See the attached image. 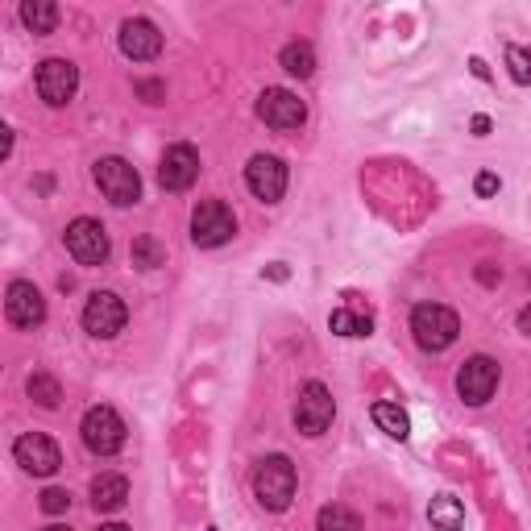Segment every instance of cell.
I'll return each mask as SVG.
<instances>
[{"mask_svg": "<svg viewBox=\"0 0 531 531\" xmlns=\"http://www.w3.org/2000/svg\"><path fill=\"white\" fill-rule=\"evenodd\" d=\"M411 332H415L419 349L444 353L461 337V320H457L453 307H444V303H419L411 312Z\"/></svg>", "mask_w": 531, "mask_h": 531, "instance_id": "obj_1", "label": "cell"}, {"mask_svg": "<svg viewBox=\"0 0 531 531\" xmlns=\"http://www.w3.org/2000/svg\"><path fill=\"white\" fill-rule=\"evenodd\" d=\"M299 486V473L287 457H266L254 465V494L266 511H287Z\"/></svg>", "mask_w": 531, "mask_h": 531, "instance_id": "obj_2", "label": "cell"}, {"mask_svg": "<svg viewBox=\"0 0 531 531\" xmlns=\"http://www.w3.org/2000/svg\"><path fill=\"white\" fill-rule=\"evenodd\" d=\"M79 432H83V444H88L96 457H113V453L125 449V424H121V415L113 407H104V403L100 407H88Z\"/></svg>", "mask_w": 531, "mask_h": 531, "instance_id": "obj_3", "label": "cell"}, {"mask_svg": "<svg viewBox=\"0 0 531 531\" xmlns=\"http://www.w3.org/2000/svg\"><path fill=\"white\" fill-rule=\"evenodd\" d=\"M96 187L104 191V200H113L117 208H129V204L142 200V175H137L125 158H100L96 162Z\"/></svg>", "mask_w": 531, "mask_h": 531, "instance_id": "obj_4", "label": "cell"}, {"mask_svg": "<svg viewBox=\"0 0 531 531\" xmlns=\"http://www.w3.org/2000/svg\"><path fill=\"white\" fill-rule=\"evenodd\" d=\"M233 233H237V220H233L229 204H220V200H204L200 208L191 212V241L200 245V249H216V245H225Z\"/></svg>", "mask_w": 531, "mask_h": 531, "instance_id": "obj_5", "label": "cell"}, {"mask_svg": "<svg viewBox=\"0 0 531 531\" xmlns=\"http://www.w3.org/2000/svg\"><path fill=\"white\" fill-rule=\"evenodd\" d=\"M108 249H113V245H108V233H104L100 220L79 216V220H71V225H67V254L79 266H104Z\"/></svg>", "mask_w": 531, "mask_h": 531, "instance_id": "obj_6", "label": "cell"}, {"mask_svg": "<svg viewBox=\"0 0 531 531\" xmlns=\"http://www.w3.org/2000/svg\"><path fill=\"white\" fill-rule=\"evenodd\" d=\"M498 378H502L498 361L478 353V357H469L465 366L457 370V395H461L469 407H482V403H490V399H494Z\"/></svg>", "mask_w": 531, "mask_h": 531, "instance_id": "obj_7", "label": "cell"}, {"mask_svg": "<svg viewBox=\"0 0 531 531\" xmlns=\"http://www.w3.org/2000/svg\"><path fill=\"white\" fill-rule=\"evenodd\" d=\"M332 415H337V403H332L328 386L324 382H307L299 390V403H295V428L303 436H320V432H328Z\"/></svg>", "mask_w": 531, "mask_h": 531, "instance_id": "obj_8", "label": "cell"}, {"mask_svg": "<svg viewBox=\"0 0 531 531\" xmlns=\"http://www.w3.org/2000/svg\"><path fill=\"white\" fill-rule=\"evenodd\" d=\"M129 320V307L121 295L113 291H96L88 295V307H83V328L92 332V337H117Z\"/></svg>", "mask_w": 531, "mask_h": 531, "instance_id": "obj_9", "label": "cell"}, {"mask_svg": "<svg viewBox=\"0 0 531 531\" xmlns=\"http://www.w3.org/2000/svg\"><path fill=\"white\" fill-rule=\"evenodd\" d=\"M13 457L25 473H34V478H50V473H59V465H63L59 444H54L50 436H42V432H25L13 444Z\"/></svg>", "mask_w": 531, "mask_h": 531, "instance_id": "obj_10", "label": "cell"}, {"mask_svg": "<svg viewBox=\"0 0 531 531\" xmlns=\"http://www.w3.org/2000/svg\"><path fill=\"white\" fill-rule=\"evenodd\" d=\"M245 183H249V191H254L262 204H278V200H283V191H287V166H283V158L254 154V158H249V166H245Z\"/></svg>", "mask_w": 531, "mask_h": 531, "instance_id": "obj_11", "label": "cell"}, {"mask_svg": "<svg viewBox=\"0 0 531 531\" xmlns=\"http://www.w3.org/2000/svg\"><path fill=\"white\" fill-rule=\"evenodd\" d=\"M75 88H79V67H75L71 59H46V63L38 67V96H42L50 108L71 104Z\"/></svg>", "mask_w": 531, "mask_h": 531, "instance_id": "obj_12", "label": "cell"}, {"mask_svg": "<svg viewBox=\"0 0 531 531\" xmlns=\"http://www.w3.org/2000/svg\"><path fill=\"white\" fill-rule=\"evenodd\" d=\"M258 117L270 125V129H299L303 121H307V108H303V100L295 96V92H287V88H266L262 96H258Z\"/></svg>", "mask_w": 531, "mask_h": 531, "instance_id": "obj_13", "label": "cell"}, {"mask_svg": "<svg viewBox=\"0 0 531 531\" xmlns=\"http://www.w3.org/2000/svg\"><path fill=\"white\" fill-rule=\"evenodd\" d=\"M5 316L9 324L17 328H38L46 320V299L34 283H25V278H17V283H9V295H5Z\"/></svg>", "mask_w": 531, "mask_h": 531, "instance_id": "obj_14", "label": "cell"}, {"mask_svg": "<svg viewBox=\"0 0 531 531\" xmlns=\"http://www.w3.org/2000/svg\"><path fill=\"white\" fill-rule=\"evenodd\" d=\"M195 179H200V154L191 146H171L158 162V183L166 191H187Z\"/></svg>", "mask_w": 531, "mask_h": 531, "instance_id": "obj_15", "label": "cell"}, {"mask_svg": "<svg viewBox=\"0 0 531 531\" xmlns=\"http://www.w3.org/2000/svg\"><path fill=\"white\" fill-rule=\"evenodd\" d=\"M121 50H125V59H133V63L158 59V50H162L158 25L146 21V17H129V21L121 25Z\"/></svg>", "mask_w": 531, "mask_h": 531, "instance_id": "obj_16", "label": "cell"}, {"mask_svg": "<svg viewBox=\"0 0 531 531\" xmlns=\"http://www.w3.org/2000/svg\"><path fill=\"white\" fill-rule=\"evenodd\" d=\"M129 498V482L121 478V473H100V478L92 482V507L96 511H121Z\"/></svg>", "mask_w": 531, "mask_h": 531, "instance_id": "obj_17", "label": "cell"}, {"mask_svg": "<svg viewBox=\"0 0 531 531\" xmlns=\"http://www.w3.org/2000/svg\"><path fill=\"white\" fill-rule=\"evenodd\" d=\"M328 324H332V332H337V337H370V332H374V316L370 312H357V307H337Z\"/></svg>", "mask_w": 531, "mask_h": 531, "instance_id": "obj_18", "label": "cell"}, {"mask_svg": "<svg viewBox=\"0 0 531 531\" xmlns=\"http://www.w3.org/2000/svg\"><path fill=\"white\" fill-rule=\"evenodd\" d=\"M428 519H432V527H436V531H461V527H465V507H461L457 498L440 494V498H432Z\"/></svg>", "mask_w": 531, "mask_h": 531, "instance_id": "obj_19", "label": "cell"}, {"mask_svg": "<svg viewBox=\"0 0 531 531\" xmlns=\"http://www.w3.org/2000/svg\"><path fill=\"white\" fill-rule=\"evenodd\" d=\"M21 21L30 25L34 34H54V25H59V5H50V0H25Z\"/></svg>", "mask_w": 531, "mask_h": 531, "instance_id": "obj_20", "label": "cell"}, {"mask_svg": "<svg viewBox=\"0 0 531 531\" xmlns=\"http://www.w3.org/2000/svg\"><path fill=\"white\" fill-rule=\"evenodd\" d=\"M374 424L386 432V436H395V440H407L411 436V419L399 403H374Z\"/></svg>", "mask_w": 531, "mask_h": 531, "instance_id": "obj_21", "label": "cell"}, {"mask_svg": "<svg viewBox=\"0 0 531 531\" xmlns=\"http://www.w3.org/2000/svg\"><path fill=\"white\" fill-rule=\"evenodd\" d=\"M278 59H283V71H291V75H299V79H307V75L316 71V50L307 46V42H287Z\"/></svg>", "mask_w": 531, "mask_h": 531, "instance_id": "obj_22", "label": "cell"}, {"mask_svg": "<svg viewBox=\"0 0 531 531\" xmlns=\"http://www.w3.org/2000/svg\"><path fill=\"white\" fill-rule=\"evenodd\" d=\"M316 527L320 531H361V519L349 507H341V502H328V507H320V515H316Z\"/></svg>", "mask_w": 531, "mask_h": 531, "instance_id": "obj_23", "label": "cell"}, {"mask_svg": "<svg viewBox=\"0 0 531 531\" xmlns=\"http://www.w3.org/2000/svg\"><path fill=\"white\" fill-rule=\"evenodd\" d=\"M30 399L42 403V407H59V403H63V386L54 382L50 374H34V378H30Z\"/></svg>", "mask_w": 531, "mask_h": 531, "instance_id": "obj_24", "label": "cell"}, {"mask_svg": "<svg viewBox=\"0 0 531 531\" xmlns=\"http://www.w3.org/2000/svg\"><path fill=\"white\" fill-rule=\"evenodd\" d=\"M162 262H166V254H162V245H158L154 237H137V241H133V266L154 270V266H162Z\"/></svg>", "mask_w": 531, "mask_h": 531, "instance_id": "obj_25", "label": "cell"}, {"mask_svg": "<svg viewBox=\"0 0 531 531\" xmlns=\"http://www.w3.org/2000/svg\"><path fill=\"white\" fill-rule=\"evenodd\" d=\"M507 67L515 83H531V50L527 46H507Z\"/></svg>", "mask_w": 531, "mask_h": 531, "instance_id": "obj_26", "label": "cell"}, {"mask_svg": "<svg viewBox=\"0 0 531 531\" xmlns=\"http://www.w3.org/2000/svg\"><path fill=\"white\" fill-rule=\"evenodd\" d=\"M67 507H71V494H67V490L50 486V490L42 494V511H46V515H63Z\"/></svg>", "mask_w": 531, "mask_h": 531, "instance_id": "obj_27", "label": "cell"}, {"mask_svg": "<svg viewBox=\"0 0 531 531\" xmlns=\"http://www.w3.org/2000/svg\"><path fill=\"white\" fill-rule=\"evenodd\" d=\"M137 96H142L146 104H162L166 88H162V83H158V79H142V83H137Z\"/></svg>", "mask_w": 531, "mask_h": 531, "instance_id": "obj_28", "label": "cell"}, {"mask_svg": "<svg viewBox=\"0 0 531 531\" xmlns=\"http://www.w3.org/2000/svg\"><path fill=\"white\" fill-rule=\"evenodd\" d=\"M473 191H478V195H482V200H486V195H494V191H498V175L482 171V175H478V183H473Z\"/></svg>", "mask_w": 531, "mask_h": 531, "instance_id": "obj_29", "label": "cell"}, {"mask_svg": "<svg viewBox=\"0 0 531 531\" xmlns=\"http://www.w3.org/2000/svg\"><path fill=\"white\" fill-rule=\"evenodd\" d=\"M519 332H527V337H531V303L519 312Z\"/></svg>", "mask_w": 531, "mask_h": 531, "instance_id": "obj_30", "label": "cell"}, {"mask_svg": "<svg viewBox=\"0 0 531 531\" xmlns=\"http://www.w3.org/2000/svg\"><path fill=\"white\" fill-rule=\"evenodd\" d=\"M469 67H473V75H478V79H490V67H486V63H482V59H473V63H469Z\"/></svg>", "mask_w": 531, "mask_h": 531, "instance_id": "obj_31", "label": "cell"}, {"mask_svg": "<svg viewBox=\"0 0 531 531\" xmlns=\"http://www.w3.org/2000/svg\"><path fill=\"white\" fill-rule=\"evenodd\" d=\"M473 133H490V121L486 117H473Z\"/></svg>", "mask_w": 531, "mask_h": 531, "instance_id": "obj_32", "label": "cell"}, {"mask_svg": "<svg viewBox=\"0 0 531 531\" xmlns=\"http://www.w3.org/2000/svg\"><path fill=\"white\" fill-rule=\"evenodd\" d=\"M100 531H129V527H125V523H104Z\"/></svg>", "mask_w": 531, "mask_h": 531, "instance_id": "obj_33", "label": "cell"}, {"mask_svg": "<svg viewBox=\"0 0 531 531\" xmlns=\"http://www.w3.org/2000/svg\"><path fill=\"white\" fill-rule=\"evenodd\" d=\"M46 531H71V527H63V523H54V527H46Z\"/></svg>", "mask_w": 531, "mask_h": 531, "instance_id": "obj_34", "label": "cell"}, {"mask_svg": "<svg viewBox=\"0 0 531 531\" xmlns=\"http://www.w3.org/2000/svg\"><path fill=\"white\" fill-rule=\"evenodd\" d=\"M208 531H220V527H208Z\"/></svg>", "mask_w": 531, "mask_h": 531, "instance_id": "obj_35", "label": "cell"}]
</instances>
